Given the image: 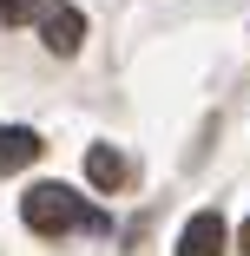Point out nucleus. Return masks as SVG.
Returning a JSON list of instances; mask_svg holds the SVG:
<instances>
[{"mask_svg":"<svg viewBox=\"0 0 250 256\" xmlns=\"http://www.w3.org/2000/svg\"><path fill=\"white\" fill-rule=\"evenodd\" d=\"M20 217H27V230H40V236L106 230V217H99V210H86V197H79V190H66V184H33V190L20 197Z\"/></svg>","mask_w":250,"mask_h":256,"instance_id":"f257e3e1","label":"nucleus"},{"mask_svg":"<svg viewBox=\"0 0 250 256\" xmlns=\"http://www.w3.org/2000/svg\"><path fill=\"white\" fill-rule=\"evenodd\" d=\"M40 40H46V53L73 60V53H79V40H86V14H79V7H46V20H40Z\"/></svg>","mask_w":250,"mask_h":256,"instance_id":"f03ea898","label":"nucleus"},{"mask_svg":"<svg viewBox=\"0 0 250 256\" xmlns=\"http://www.w3.org/2000/svg\"><path fill=\"white\" fill-rule=\"evenodd\" d=\"M224 243H230V230H224L217 210H197V217L178 230V256H224Z\"/></svg>","mask_w":250,"mask_h":256,"instance_id":"7ed1b4c3","label":"nucleus"},{"mask_svg":"<svg viewBox=\"0 0 250 256\" xmlns=\"http://www.w3.org/2000/svg\"><path fill=\"white\" fill-rule=\"evenodd\" d=\"M33 158H40V132H27V125L0 132V178H7V171H27Z\"/></svg>","mask_w":250,"mask_h":256,"instance_id":"20e7f679","label":"nucleus"},{"mask_svg":"<svg viewBox=\"0 0 250 256\" xmlns=\"http://www.w3.org/2000/svg\"><path fill=\"white\" fill-rule=\"evenodd\" d=\"M86 178H92L99 190H112V184H125V158H119L112 144H92V151H86Z\"/></svg>","mask_w":250,"mask_h":256,"instance_id":"39448f33","label":"nucleus"},{"mask_svg":"<svg viewBox=\"0 0 250 256\" xmlns=\"http://www.w3.org/2000/svg\"><path fill=\"white\" fill-rule=\"evenodd\" d=\"M237 250H250V217H243V230H237Z\"/></svg>","mask_w":250,"mask_h":256,"instance_id":"423d86ee","label":"nucleus"},{"mask_svg":"<svg viewBox=\"0 0 250 256\" xmlns=\"http://www.w3.org/2000/svg\"><path fill=\"white\" fill-rule=\"evenodd\" d=\"M7 7H14V0H0V14H7Z\"/></svg>","mask_w":250,"mask_h":256,"instance_id":"0eeeda50","label":"nucleus"}]
</instances>
